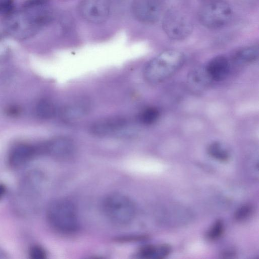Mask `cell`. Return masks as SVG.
<instances>
[{"label":"cell","mask_w":259,"mask_h":259,"mask_svg":"<svg viewBox=\"0 0 259 259\" xmlns=\"http://www.w3.org/2000/svg\"><path fill=\"white\" fill-rule=\"evenodd\" d=\"M102 206L106 217L117 225L130 223L136 214L134 202L127 196L119 193L108 195L104 199Z\"/></svg>","instance_id":"cell-4"},{"label":"cell","mask_w":259,"mask_h":259,"mask_svg":"<svg viewBox=\"0 0 259 259\" xmlns=\"http://www.w3.org/2000/svg\"><path fill=\"white\" fill-rule=\"evenodd\" d=\"M170 250V246L165 244L157 246L148 245L140 249L138 255L143 258H163L169 254Z\"/></svg>","instance_id":"cell-13"},{"label":"cell","mask_w":259,"mask_h":259,"mask_svg":"<svg viewBox=\"0 0 259 259\" xmlns=\"http://www.w3.org/2000/svg\"><path fill=\"white\" fill-rule=\"evenodd\" d=\"M89 110L87 104L77 102L66 106L60 111V116L66 120H74L85 115Z\"/></svg>","instance_id":"cell-15"},{"label":"cell","mask_w":259,"mask_h":259,"mask_svg":"<svg viewBox=\"0 0 259 259\" xmlns=\"http://www.w3.org/2000/svg\"><path fill=\"white\" fill-rule=\"evenodd\" d=\"M45 154L61 160L67 159L73 156L75 145L69 138L58 137L44 143Z\"/></svg>","instance_id":"cell-8"},{"label":"cell","mask_w":259,"mask_h":259,"mask_svg":"<svg viewBox=\"0 0 259 259\" xmlns=\"http://www.w3.org/2000/svg\"><path fill=\"white\" fill-rule=\"evenodd\" d=\"M162 26L166 35L175 40L185 39L190 35L193 28L191 20L185 15L174 9L165 12Z\"/></svg>","instance_id":"cell-5"},{"label":"cell","mask_w":259,"mask_h":259,"mask_svg":"<svg viewBox=\"0 0 259 259\" xmlns=\"http://www.w3.org/2000/svg\"><path fill=\"white\" fill-rule=\"evenodd\" d=\"M213 1V0H199V2H200V4H201L209 2H210V1Z\"/></svg>","instance_id":"cell-26"},{"label":"cell","mask_w":259,"mask_h":259,"mask_svg":"<svg viewBox=\"0 0 259 259\" xmlns=\"http://www.w3.org/2000/svg\"><path fill=\"white\" fill-rule=\"evenodd\" d=\"M132 9L136 18L146 24H153L160 18L161 4L159 0H135Z\"/></svg>","instance_id":"cell-7"},{"label":"cell","mask_w":259,"mask_h":259,"mask_svg":"<svg viewBox=\"0 0 259 259\" xmlns=\"http://www.w3.org/2000/svg\"><path fill=\"white\" fill-rule=\"evenodd\" d=\"M47 217L50 226L63 234H71L78 228L77 210L74 204L66 199H59L49 205Z\"/></svg>","instance_id":"cell-2"},{"label":"cell","mask_w":259,"mask_h":259,"mask_svg":"<svg viewBox=\"0 0 259 259\" xmlns=\"http://www.w3.org/2000/svg\"><path fill=\"white\" fill-rule=\"evenodd\" d=\"M252 208L251 205L246 204L238 208L235 214V218L238 221H243L247 218L251 213Z\"/></svg>","instance_id":"cell-20"},{"label":"cell","mask_w":259,"mask_h":259,"mask_svg":"<svg viewBox=\"0 0 259 259\" xmlns=\"http://www.w3.org/2000/svg\"><path fill=\"white\" fill-rule=\"evenodd\" d=\"M6 112L7 114L9 115L10 116H17L19 114L20 109L19 107H17L16 106H12L7 109Z\"/></svg>","instance_id":"cell-24"},{"label":"cell","mask_w":259,"mask_h":259,"mask_svg":"<svg viewBox=\"0 0 259 259\" xmlns=\"http://www.w3.org/2000/svg\"><path fill=\"white\" fill-rule=\"evenodd\" d=\"M50 0H26L23 4V7L26 9L34 8L42 6L48 3Z\"/></svg>","instance_id":"cell-23"},{"label":"cell","mask_w":259,"mask_h":259,"mask_svg":"<svg viewBox=\"0 0 259 259\" xmlns=\"http://www.w3.org/2000/svg\"><path fill=\"white\" fill-rule=\"evenodd\" d=\"M6 191V188L5 185L0 184V199L4 196Z\"/></svg>","instance_id":"cell-25"},{"label":"cell","mask_w":259,"mask_h":259,"mask_svg":"<svg viewBox=\"0 0 259 259\" xmlns=\"http://www.w3.org/2000/svg\"><path fill=\"white\" fill-rule=\"evenodd\" d=\"M160 116L159 109L155 107L145 108L139 114V121L145 125H151L156 122Z\"/></svg>","instance_id":"cell-18"},{"label":"cell","mask_w":259,"mask_h":259,"mask_svg":"<svg viewBox=\"0 0 259 259\" xmlns=\"http://www.w3.org/2000/svg\"><path fill=\"white\" fill-rule=\"evenodd\" d=\"M233 13L231 5L225 0H213L201 4L198 18L204 27L217 29L224 27L230 22Z\"/></svg>","instance_id":"cell-3"},{"label":"cell","mask_w":259,"mask_h":259,"mask_svg":"<svg viewBox=\"0 0 259 259\" xmlns=\"http://www.w3.org/2000/svg\"><path fill=\"white\" fill-rule=\"evenodd\" d=\"M224 224L222 221H217L207 233V238L210 240H215L219 238L224 232Z\"/></svg>","instance_id":"cell-19"},{"label":"cell","mask_w":259,"mask_h":259,"mask_svg":"<svg viewBox=\"0 0 259 259\" xmlns=\"http://www.w3.org/2000/svg\"><path fill=\"white\" fill-rule=\"evenodd\" d=\"M41 145L33 146L24 144L17 145L12 150L9 155L10 164L15 167L21 166L29 161L36 154H42Z\"/></svg>","instance_id":"cell-10"},{"label":"cell","mask_w":259,"mask_h":259,"mask_svg":"<svg viewBox=\"0 0 259 259\" xmlns=\"http://www.w3.org/2000/svg\"><path fill=\"white\" fill-rule=\"evenodd\" d=\"M258 46L246 47L239 50L235 53L233 60L239 65L251 64L258 59Z\"/></svg>","instance_id":"cell-14"},{"label":"cell","mask_w":259,"mask_h":259,"mask_svg":"<svg viewBox=\"0 0 259 259\" xmlns=\"http://www.w3.org/2000/svg\"><path fill=\"white\" fill-rule=\"evenodd\" d=\"M211 80L208 76L204 66L193 68L187 75V83L189 90L194 94L203 92L208 87Z\"/></svg>","instance_id":"cell-12"},{"label":"cell","mask_w":259,"mask_h":259,"mask_svg":"<svg viewBox=\"0 0 259 259\" xmlns=\"http://www.w3.org/2000/svg\"><path fill=\"white\" fill-rule=\"evenodd\" d=\"M127 124L126 119L122 117H106L95 121L91 125V133L98 137L114 134L124 128Z\"/></svg>","instance_id":"cell-9"},{"label":"cell","mask_w":259,"mask_h":259,"mask_svg":"<svg viewBox=\"0 0 259 259\" xmlns=\"http://www.w3.org/2000/svg\"><path fill=\"white\" fill-rule=\"evenodd\" d=\"M14 8V0H0V14H8Z\"/></svg>","instance_id":"cell-22"},{"label":"cell","mask_w":259,"mask_h":259,"mask_svg":"<svg viewBox=\"0 0 259 259\" xmlns=\"http://www.w3.org/2000/svg\"><path fill=\"white\" fill-rule=\"evenodd\" d=\"M110 10L109 0H81L79 13L86 21L93 24H101L108 18Z\"/></svg>","instance_id":"cell-6"},{"label":"cell","mask_w":259,"mask_h":259,"mask_svg":"<svg viewBox=\"0 0 259 259\" xmlns=\"http://www.w3.org/2000/svg\"><path fill=\"white\" fill-rule=\"evenodd\" d=\"M54 104L47 99L40 100L36 105L35 112L38 117L42 119L52 118L56 114Z\"/></svg>","instance_id":"cell-16"},{"label":"cell","mask_w":259,"mask_h":259,"mask_svg":"<svg viewBox=\"0 0 259 259\" xmlns=\"http://www.w3.org/2000/svg\"><path fill=\"white\" fill-rule=\"evenodd\" d=\"M229 60L224 56L214 57L204 66L205 71L212 81H220L225 79L230 71Z\"/></svg>","instance_id":"cell-11"},{"label":"cell","mask_w":259,"mask_h":259,"mask_svg":"<svg viewBox=\"0 0 259 259\" xmlns=\"http://www.w3.org/2000/svg\"><path fill=\"white\" fill-rule=\"evenodd\" d=\"M208 154L218 161H227L230 157L228 150L219 142H213L207 148Z\"/></svg>","instance_id":"cell-17"},{"label":"cell","mask_w":259,"mask_h":259,"mask_svg":"<svg viewBox=\"0 0 259 259\" xmlns=\"http://www.w3.org/2000/svg\"><path fill=\"white\" fill-rule=\"evenodd\" d=\"M29 255L33 259H44L46 257V252L41 246L35 245L30 248Z\"/></svg>","instance_id":"cell-21"},{"label":"cell","mask_w":259,"mask_h":259,"mask_svg":"<svg viewBox=\"0 0 259 259\" xmlns=\"http://www.w3.org/2000/svg\"><path fill=\"white\" fill-rule=\"evenodd\" d=\"M185 61L184 54L179 51H164L147 63L144 69V78L151 84L161 83L177 72Z\"/></svg>","instance_id":"cell-1"}]
</instances>
